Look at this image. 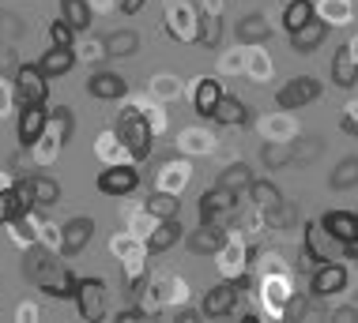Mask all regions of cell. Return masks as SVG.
Instances as JSON below:
<instances>
[{"mask_svg": "<svg viewBox=\"0 0 358 323\" xmlns=\"http://www.w3.org/2000/svg\"><path fill=\"white\" fill-rule=\"evenodd\" d=\"M268 38H272V27H268V19L260 12H249L238 19V42L241 45H268Z\"/></svg>", "mask_w": 358, "mask_h": 323, "instance_id": "cell-21", "label": "cell"}, {"mask_svg": "<svg viewBox=\"0 0 358 323\" xmlns=\"http://www.w3.org/2000/svg\"><path fill=\"white\" fill-rule=\"evenodd\" d=\"M328 31H332V23H328L324 15H313L306 27H298V31L290 34V49H294V53H317V49L324 45Z\"/></svg>", "mask_w": 358, "mask_h": 323, "instance_id": "cell-14", "label": "cell"}, {"mask_svg": "<svg viewBox=\"0 0 358 323\" xmlns=\"http://www.w3.org/2000/svg\"><path fill=\"white\" fill-rule=\"evenodd\" d=\"M317 15H324L332 27H336V23H347V19H351V4H347V0H324Z\"/></svg>", "mask_w": 358, "mask_h": 323, "instance_id": "cell-35", "label": "cell"}, {"mask_svg": "<svg viewBox=\"0 0 358 323\" xmlns=\"http://www.w3.org/2000/svg\"><path fill=\"white\" fill-rule=\"evenodd\" d=\"M91 237H94V218H87V214L69 218L61 230V252L64 256H80L87 244H91Z\"/></svg>", "mask_w": 358, "mask_h": 323, "instance_id": "cell-13", "label": "cell"}, {"mask_svg": "<svg viewBox=\"0 0 358 323\" xmlns=\"http://www.w3.org/2000/svg\"><path fill=\"white\" fill-rule=\"evenodd\" d=\"M87 94L99 98V102H121V98L129 94V83H124V75H117V72H94L91 80H87Z\"/></svg>", "mask_w": 358, "mask_h": 323, "instance_id": "cell-15", "label": "cell"}, {"mask_svg": "<svg viewBox=\"0 0 358 323\" xmlns=\"http://www.w3.org/2000/svg\"><path fill=\"white\" fill-rule=\"evenodd\" d=\"M313 15H317V4H313V0H287V8H283V31L294 34L298 27H306Z\"/></svg>", "mask_w": 358, "mask_h": 323, "instance_id": "cell-29", "label": "cell"}, {"mask_svg": "<svg viewBox=\"0 0 358 323\" xmlns=\"http://www.w3.org/2000/svg\"><path fill=\"white\" fill-rule=\"evenodd\" d=\"M76 305L83 320H102L106 316V282L102 278H80L76 286Z\"/></svg>", "mask_w": 358, "mask_h": 323, "instance_id": "cell-12", "label": "cell"}, {"mask_svg": "<svg viewBox=\"0 0 358 323\" xmlns=\"http://www.w3.org/2000/svg\"><path fill=\"white\" fill-rule=\"evenodd\" d=\"M222 94H227V91H222V83L215 80V75H204V80L196 83V91H192V110H196V117L211 121V113H215V105H219Z\"/></svg>", "mask_w": 358, "mask_h": 323, "instance_id": "cell-19", "label": "cell"}, {"mask_svg": "<svg viewBox=\"0 0 358 323\" xmlns=\"http://www.w3.org/2000/svg\"><path fill=\"white\" fill-rule=\"evenodd\" d=\"M181 237H185V230H181L178 218H159V226L148 233V256H162V252H170Z\"/></svg>", "mask_w": 358, "mask_h": 323, "instance_id": "cell-17", "label": "cell"}, {"mask_svg": "<svg viewBox=\"0 0 358 323\" xmlns=\"http://www.w3.org/2000/svg\"><path fill=\"white\" fill-rule=\"evenodd\" d=\"M340 128H343L347 135H358V98H355V102H347V110H343V117H340Z\"/></svg>", "mask_w": 358, "mask_h": 323, "instance_id": "cell-38", "label": "cell"}, {"mask_svg": "<svg viewBox=\"0 0 358 323\" xmlns=\"http://www.w3.org/2000/svg\"><path fill=\"white\" fill-rule=\"evenodd\" d=\"M222 244H227V226H204V222H200V230L189 237V248L196 252V256H219Z\"/></svg>", "mask_w": 358, "mask_h": 323, "instance_id": "cell-22", "label": "cell"}, {"mask_svg": "<svg viewBox=\"0 0 358 323\" xmlns=\"http://www.w3.org/2000/svg\"><path fill=\"white\" fill-rule=\"evenodd\" d=\"M332 320H340V323L358 320V305H343V308H336V312H332Z\"/></svg>", "mask_w": 358, "mask_h": 323, "instance_id": "cell-39", "label": "cell"}, {"mask_svg": "<svg viewBox=\"0 0 358 323\" xmlns=\"http://www.w3.org/2000/svg\"><path fill=\"white\" fill-rule=\"evenodd\" d=\"M140 188V173L136 165H106V170L99 173V192L102 195H132Z\"/></svg>", "mask_w": 358, "mask_h": 323, "instance_id": "cell-9", "label": "cell"}, {"mask_svg": "<svg viewBox=\"0 0 358 323\" xmlns=\"http://www.w3.org/2000/svg\"><path fill=\"white\" fill-rule=\"evenodd\" d=\"M45 128H50V110H45V105H19V124H15V135H19V143H23L27 151L42 143Z\"/></svg>", "mask_w": 358, "mask_h": 323, "instance_id": "cell-8", "label": "cell"}, {"mask_svg": "<svg viewBox=\"0 0 358 323\" xmlns=\"http://www.w3.org/2000/svg\"><path fill=\"white\" fill-rule=\"evenodd\" d=\"M219 38H222V19L215 12H204L200 15V31H196V42L208 45V49H219Z\"/></svg>", "mask_w": 358, "mask_h": 323, "instance_id": "cell-33", "label": "cell"}, {"mask_svg": "<svg viewBox=\"0 0 358 323\" xmlns=\"http://www.w3.org/2000/svg\"><path fill=\"white\" fill-rule=\"evenodd\" d=\"M219 188H227V192H234V195H241V192H249V184H253V170H249L245 162H230L227 170L219 173Z\"/></svg>", "mask_w": 358, "mask_h": 323, "instance_id": "cell-26", "label": "cell"}, {"mask_svg": "<svg viewBox=\"0 0 358 323\" xmlns=\"http://www.w3.org/2000/svg\"><path fill=\"white\" fill-rule=\"evenodd\" d=\"M249 260H253V248H245V244L234 241V237H227V244L219 248V267H222V275H227V278L245 275Z\"/></svg>", "mask_w": 358, "mask_h": 323, "instance_id": "cell-16", "label": "cell"}, {"mask_svg": "<svg viewBox=\"0 0 358 323\" xmlns=\"http://www.w3.org/2000/svg\"><path fill=\"white\" fill-rule=\"evenodd\" d=\"M321 94H324V83L317 80V75H294L290 83L279 87L275 105H279L283 113H294V110H306L309 102H317Z\"/></svg>", "mask_w": 358, "mask_h": 323, "instance_id": "cell-4", "label": "cell"}, {"mask_svg": "<svg viewBox=\"0 0 358 323\" xmlns=\"http://www.w3.org/2000/svg\"><path fill=\"white\" fill-rule=\"evenodd\" d=\"M61 19L80 34L91 27V4H87V0H61Z\"/></svg>", "mask_w": 358, "mask_h": 323, "instance_id": "cell-31", "label": "cell"}, {"mask_svg": "<svg viewBox=\"0 0 358 323\" xmlns=\"http://www.w3.org/2000/svg\"><path fill=\"white\" fill-rule=\"evenodd\" d=\"M50 98V75L38 64H23L15 72V102L19 105H45Z\"/></svg>", "mask_w": 358, "mask_h": 323, "instance_id": "cell-6", "label": "cell"}, {"mask_svg": "<svg viewBox=\"0 0 358 323\" xmlns=\"http://www.w3.org/2000/svg\"><path fill=\"white\" fill-rule=\"evenodd\" d=\"M306 308H309V297H306V293H290L287 305H283V320H302Z\"/></svg>", "mask_w": 358, "mask_h": 323, "instance_id": "cell-36", "label": "cell"}, {"mask_svg": "<svg viewBox=\"0 0 358 323\" xmlns=\"http://www.w3.org/2000/svg\"><path fill=\"white\" fill-rule=\"evenodd\" d=\"M328 184H332L336 192L358 188V154H347V158H340V165L328 173Z\"/></svg>", "mask_w": 358, "mask_h": 323, "instance_id": "cell-28", "label": "cell"}, {"mask_svg": "<svg viewBox=\"0 0 358 323\" xmlns=\"http://www.w3.org/2000/svg\"><path fill=\"white\" fill-rule=\"evenodd\" d=\"M321 233L340 244H358V214L355 211H324L321 218Z\"/></svg>", "mask_w": 358, "mask_h": 323, "instance_id": "cell-11", "label": "cell"}, {"mask_svg": "<svg viewBox=\"0 0 358 323\" xmlns=\"http://www.w3.org/2000/svg\"><path fill=\"white\" fill-rule=\"evenodd\" d=\"M200 222L204 226H227L230 218H234V211H238V195L234 192H227V188H208L204 195H200Z\"/></svg>", "mask_w": 358, "mask_h": 323, "instance_id": "cell-5", "label": "cell"}, {"mask_svg": "<svg viewBox=\"0 0 358 323\" xmlns=\"http://www.w3.org/2000/svg\"><path fill=\"white\" fill-rule=\"evenodd\" d=\"M72 64H76V53L69 45H53V49H45V57L38 61V68H42L50 80H61V75H69L72 72Z\"/></svg>", "mask_w": 358, "mask_h": 323, "instance_id": "cell-24", "label": "cell"}, {"mask_svg": "<svg viewBox=\"0 0 358 323\" xmlns=\"http://www.w3.org/2000/svg\"><path fill=\"white\" fill-rule=\"evenodd\" d=\"M143 4H148V0H121V12L124 15H136V12H143Z\"/></svg>", "mask_w": 358, "mask_h": 323, "instance_id": "cell-40", "label": "cell"}, {"mask_svg": "<svg viewBox=\"0 0 358 323\" xmlns=\"http://www.w3.org/2000/svg\"><path fill=\"white\" fill-rule=\"evenodd\" d=\"M211 121L227 124V128H241V124L249 121V105L241 102V98H234V94H222L219 105H215V113H211Z\"/></svg>", "mask_w": 358, "mask_h": 323, "instance_id": "cell-23", "label": "cell"}, {"mask_svg": "<svg viewBox=\"0 0 358 323\" xmlns=\"http://www.w3.org/2000/svg\"><path fill=\"white\" fill-rule=\"evenodd\" d=\"M249 290V275H238V278H222L219 286H211L204 293V301H200V312H204L208 320H222V316H234L241 293Z\"/></svg>", "mask_w": 358, "mask_h": 323, "instance_id": "cell-3", "label": "cell"}, {"mask_svg": "<svg viewBox=\"0 0 358 323\" xmlns=\"http://www.w3.org/2000/svg\"><path fill=\"white\" fill-rule=\"evenodd\" d=\"M27 188H31L34 207H57V203H61V184H57L53 177H45V173L27 177Z\"/></svg>", "mask_w": 358, "mask_h": 323, "instance_id": "cell-25", "label": "cell"}, {"mask_svg": "<svg viewBox=\"0 0 358 323\" xmlns=\"http://www.w3.org/2000/svg\"><path fill=\"white\" fill-rule=\"evenodd\" d=\"M23 275L34 282L38 290L45 293V297H76V286H80V275H72V271H64L61 263H57L50 252L42 248V244H31L27 248V260H23Z\"/></svg>", "mask_w": 358, "mask_h": 323, "instance_id": "cell-1", "label": "cell"}, {"mask_svg": "<svg viewBox=\"0 0 358 323\" xmlns=\"http://www.w3.org/2000/svg\"><path fill=\"white\" fill-rule=\"evenodd\" d=\"M140 49V34L136 31H113L106 34V53L110 57H132Z\"/></svg>", "mask_w": 358, "mask_h": 323, "instance_id": "cell-32", "label": "cell"}, {"mask_svg": "<svg viewBox=\"0 0 358 323\" xmlns=\"http://www.w3.org/2000/svg\"><path fill=\"white\" fill-rule=\"evenodd\" d=\"M332 83L343 87V91H351V87H358V61L351 57V49H347V42L332 53Z\"/></svg>", "mask_w": 358, "mask_h": 323, "instance_id": "cell-20", "label": "cell"}, {"mask_svg": "<svg viewBox=\"0 0 358 323\" xmlns=\"http://www.w3.org/2000/svg\"><path fill=\"white\" fill-rule=\"evenodd\" d=\"M31 211H34V200H31V188H27V181L0 188V226H8V222L23 218V214H31Z\"/></svg>", "mask_w": 358, "mask_h": 323, "instance_id": "cell-10", "label": "cell"}, {"mask_svg": "<svg viewBox=\"0 0 358 323\" xmlns=\"http://www.w3.org/2000/svg\"><path fill=\"white\" fill-rule=\"evenodd\" d=\"M117 140L124 143V151H129L136 162L151 158L155 128L148 124V113H143L140 105H124V110H121V117H117Z\"/></svg>", "mask_w": 358, "mask_h": 323, "instance_id": "cell-2", "label": "cell"}, {"mask_svg": "<svg viewBox=\"0 0 358 323\" xmlns=\"http://www.w3.org/2000/svg\"><path fill=\"white\" fill-rule=\"evenodd\" d=\"M117 320H143V312H136V308H129V312H117Z\"/></svg>", "mask_w": 358, "mask_h": 323, "instance_id": "cell-41", "label": "cell"}, {"mask_svg": "<svg viewBox=\"0 0 358 323\" xmlns=\"http://www.w3.org/2000/svg\"><path fill=\"white\" fill-rule=\"evenodd\" d=\"M249 200H253V207H257V214H264V218H272V214H279L283 211V192L275 188L272 181H253L249 184Z\"/></svg>", "mask_w": 358, "mask_h": 323, "instance_id": "cell-18", "label": "cell"}, {"mask_svg": "<svg viewBox=\"0 0 358 323\" xmlns=\"http://www.w3.org/2000/svg\"><path fill=\"white\" fill-rule=\"evenodd\" d=\"M72 38H76V31L64 23V19H53V23H50V42L53 45H69L72 49Z\"/></svg>", "mask_w": 358, "mask_h": 323, "instance_id": "cell-37", "label": "cell"}, {"mask_svg": "<svg viewBox=\"0 0 358 323\" xmlns=\"http://www.w3.org/2000/svg\"><path fill=\"white\" fill-rule=\"evenodd\" d=\"M50 124L57 128V143H69L72 140V110L69 105H57V113H50Z\"/></svg>", "mask_w": 358, "mask_h": 323, "instance_id": "cell-34", "label": "cell"}, {"mask_svg": "<svg viewBox=\"0 0 358 323\" xmlns=\"http://www.w3.org/2000/svg\"><path fill=\"white\" fill-rule=\"evenodd\" d=\"M302 260L313 263V267L328 263V252L321 248V222H306L302 226Z\"/></svg>", "mask_w": 358, "mask_h": 323, "instance_id": "cell-27", "label": "cell"}, {"mask_svg": "<svg viewBox=\"0 0 358 323\" xmlns=\"http://www.w3.org/2000/svg\"><path fill=\"white\" fill-rule=\"evenodd\" d=\"M347 49H351V57L358 61V38H347Z\"/></svg>", "mask_w": 358, "mask_h": 323, "instance_id": "cell-42", "label": "cell"}, {"mask_svg": "<svg viewBox=\"0 0 358 323\" xmlns=\"http://www.w3.org/2000/svg\"><path fill=\"white\" fill-rule=\"evenodd\" d=\"M347 282H351V275H347L343 263H321V267L313 271V282H309V297L313 301H328V297H340V293L347 290Z\"/></svg>", "mask_w": 358, "mask_h": 323, "instance_id": "cell-7", "label": "cell"}, {"mask_svg": "<svg viewBox=\"0 0 358 323\" xmlns=\"http://www.w3.org/2000/svg\"><path fill=\"white\" fill-rule=\"evenodd\" d=\"M148 214H155V218H178V214H181V200L170 188H159V192L148 195Z\"/></svg>", "mask_w": 358, "mask_h": 323, "instance_id": "cell-30", "label": "cell"}]
</instances>
